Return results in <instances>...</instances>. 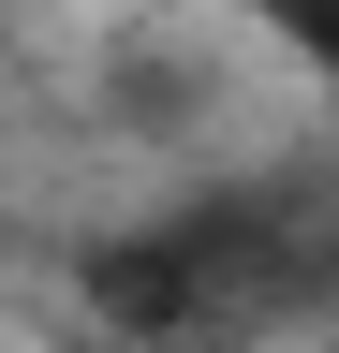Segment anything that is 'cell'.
I'll list each match as a JSON object with an SVG mask.
<instances>
[{"mask_svg":"<svg viewBox=\"0 0 339 353\" xmlns=\"http://www.w3.org/2000/svg\"><path fill=\"white\" fill-rule=\"evenodd\" d=\"M251 30H266L295 74H325V88H339V0H251Z\"/></svg>","mask_w":339,"mask_h":353,"instance_id":"6da1fadb","label":"cell"}]
</instances>
